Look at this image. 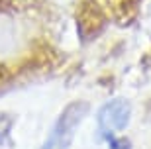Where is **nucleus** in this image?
<instances>
[{
  "label": "nucleus",
  "mask_w": 151,
  "mask_h": 149,
  "mask_svg": "<svg viewBox=\"0 0 151 149\" xmlns=\"http://www.w3.org/2000/svg\"><path fill=\"white\" fill-rule=\"evenodd\" d=\"M20 41H22L20 26L12 18L0 16V53H12V51H16Z\"/></svg>",
  "instance_id": "obj_3"
},
{
  "label": "nucleus",
  "mask_w": 151,
  "mask_h": 149,
  "mask_svg": "<svg viewBox=\"0 0 151 149\" xmlns=\"http://www.w3.org/2000/svg\"><path fill=\"white\" fill-rule=\"evenodd\" d=\"M88 112V104L86 102H73L71 106L65 108L59 120L55 122V126L51 130L49 137H47V143H45V149H65L71 139H73V133L77 132L78 124L86 116Z\"/></svg>",
  "instance_id": "obj_1"
},
{
  "label": "nucleus",
  "mask_w": 151,
  "mask_h": 149,
  "mask_svg": "<svg viewBox=\"0 0 151 149\" xmlns=\"http://www.w3.org/2000/svg\"><path fill=\"white\" fill-rule=\"evenodd\" d=\"M132 118V106L126 98H112L98 112V127L104 137L126 130Z\"/></svg>",
  "instance_id": "obj_2"
}]
</instances>
